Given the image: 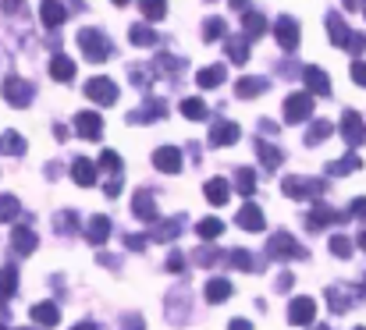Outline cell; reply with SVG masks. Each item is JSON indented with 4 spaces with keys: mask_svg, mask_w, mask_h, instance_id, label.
<instances>
[{
    "mask_svg": "<svg viewBox=\"0 0 366 330\" xmlns=\"http://www.w3.org/2000/svg\"><path fill=\"white\" fill-rule=\"evenodd\" d=\"M79 50L86 54V61L100 64V61L111 57V40L100 29H79Z\"/></svg>",
    "mask_w": 366,
    "mask_h": 330,
    "instance_id": "obj_1",
    "label": "cell"
},
{
    "mask_svg": "<svg viewBox=\"0 0 366 330\" xmlns=\"http://www.w3.org/2000/svg\"><path fill=\"white\" fill-rule=\"evenodd\" d=\"M267 256H270V259H306L309 252H306L288 231H274L270 241H267Z\"/></svg>",
    "mask_w": 366,
    "mask_h": 330,
    "instance_id": "obj_2",
    "label": "cell"
},
{
    "mask_svg": "<svg viewBox=\"0 0 366 330\" xmlns=\"http://www.w3.org/2000/svg\"><path fill=\"white\" fill-rule=\"evenodd\" d=\"M0 93H4V103H11V107H29L33 103V96H36V86H29L26 79H18V75H11L8 82H4V89H0Z\"/></svg>",
    "mask_w": 366,
    "mask_h": 330,
    "instance_id": "obj_3",
    "label": "cell"
},
{
    "mask_svg": "<svg viewBox=\"0 0 366 330\" xmlns=\"http://www.w3.org/2000/svg\"><path fill=\"white\" fill-rule=\"evenodd\" d=\"M313 118V96L309 93H292L284 100V125H302Z\"/></svg>",
    "mask_w": 366,
    "mask_h": 330,
    "instance_id": "obj_4",
    "label": "cell"
},
{
    "mask_svg": "<svg viewBox=\"0 0 366 330\" xmlns=\"http://www.w3.org/2000/svg\"><path fill=\"white\" fill-rule=\"evenodd\" d=\"M281 188L288 199H323V181L316 178H284Z\"/></svg>",
    "mask_w": 366,
    "mask_h": 330,
    "instance_id": "obj_5",
    "label": "cell"
},
{
    "mask_svg": "<svg viewBox=\"0 0 366 330\" xmlns=\"http://www.w3.org/2000/svg\"><path fill=\"white\" fill-rule=\"evenodd\" d=\"M86 96L93 103H100V107H114L118 103V86L111 79H89L86 82Z\"/></svg>",
    "mask_w": 366,
    "mask_h": 330,
    "instance_id": "obj_6",
    "label": "cell"
},
{
    "mask_svg": "<svg viewBox=\"0 0 366 330\" xmlns=\"http://www.w3.org/2000/svg\"><path fill=\"white\" fill-rule=\"evenodd\" d=\"M313 319H316V302H313L309 295L292 298V305H288V323H292V326H309Z\"/></svg>",
    "mask_w": 366,
    "mask_h": 330,
    "instance_id": "obj_7",
    "label": "cell"
},
{
    "mask_svg": "<svg viewBox=\"0 0 366 330\" xmlns=\"http://www.w3.org/2000/svg\"><path fill=\"white\" fill-rule=\"evenodd\" d=\"M341 139H345L352 149L362 146L366 128H362V114H359V110H345V118H341Z\"/></svg>",
    "mask_w": 366,
    "mask_h": 330,
    "instance_id": "obj_8",
    "label": "cell"
},
{
    "mask_svg": "<svg viewBox=\"0 0 366 330\" xmlns=\"http://www.w3.org/2000/svg\"><path fill=\"white\" fill-rule=\"evenodd\" d=\"M274 40L281 43V50H295L299 47V22L295 18H288V15H281L277 22H274Z\"/></svg>",
    "mask_w": 366,
    "mask_h": 330,
    "instance_id": "obj_9",
    "label": "cell"
},
{
    "mask_svg": "<svg viewBox=\"0 0 366 330\" xmlns=\"http://www.w3.org/2000/svg\"><path fill=\"white\" fill-rule=\"evenodd\" d=\"M72 125H75V132H79L82 139H89V142L104 135V118H100L96 110H82V114H75Z\"/></svg>",
    "mask_w": 366,
    "mask_h": 330,
    "instance_id": "obj_10",
    "label": "cell"
},
{
    "mask_svg": "<svg viewBox=\"0 0 366 330\" xmlns=\"http://www.w3.org/2000/svg\"><path fill=\"white\" fill-rule=\"evenodd\" d=\"M235 224L238 227H245V231H253V234H260L263 227H267V220H263V210L249 199V203H242V210L235 213Z\"/></svg>",
    "mask_w": 366,
    "mask_h": 330,
    "instance_id": "obj_11",
    "label": "cell"
},
{
    "mask_svg": "<svg viewBox=\"0 0 366 330\" xmlns=\"http://www.w3.org/2000/svg\"><path fill=\"white\" fill-rule=\"evenodd\" d=\"M40 249V234L33 227H11V252L15 256H33Z\"/></svg>",
    "mask_w": 366,
    "mask_h": 330,
    "instance_id": "obj_12",
    "label": "cell"
},
{
    "mask_svg": "<svg viewBox=\"0 0 366 330\" xmlns=\"http://www.w3.org/2000/svg\"><path fill=\"white\" fill-rule=\"evenodd\" d=\"M153 167L164 171V174H178V171H182V149H178V146H160V149H153Z\"/></svg>",
    "mask_w": 366,
    "mask_h": 330,
    "instance_id": "obj_13",
    "label": "cell"
},
{
    "mask_svg": "<svg viewBox=\"0 0 366 330\" xmlns=\"http://www.w3.org/2000/svg\"><path fill=\"white\" fill-rule=\"evenodd\" d=\"M242 135V128L235 121H214L210 125V146H235Z\"/></svg>",
    "mask_w": 366,
    "mask_h": 330,
    "instance_id": "obj_14",
    "label": "cell"
},
{
    "mask_svg": "<svg viewBox=\"0 0 366 330\" xmlns=\"http://www.w3.org/2000/svg\"><path fill=\"white\" fill-rule=\"evenodd\" d=\"M40 18H43L47 29H61L68 22V8L61 4V0H43V4H40Z\"/></svg>",
    "mask_w": 366,
    "mask_h": 330,
    "instance_id": "obj_15",
    "label": "cell"
},
{
    "mask_svg": "<svg viewBox=\"0 0 366 330\" xmlns=\"http://www.w3.org/2000/svg\"><path fill=\"white\" fill-rule=\"evenodd\" d=\"M132 213H135L143 224H157V199H153L146 188H139L135 199H132Z\"/></svg>",
    "mask_w": 366,
    "mask_h": 330,
    "instance_id": "obj_16",
    "label": "cell"
},
{
    "mask_svg": "<svg viewBox=\"0 0 366 330\" xmlns=\"http://www.w3.org/2000/svg\"><path fill=\"white\" fill-rule=\"evenodd\" d=\"M302 82L309 86V96H331V75L327 72H320V68H306L302 72Z\"/></svg>",
    "mask_w": 366,
    "mask_h": 330,
    "instance_id": "obj_17",
    "label": "cell"
},
{
    "mask_svg": "<svg viewBox=\"0 0 366 330\" xmlns=\"http://www.w3.org/2000/svg\"><path fill=\"white\" fill-rule=\"evenodd\" d=\"M72 178H75V185L93 188V185H96V164L86 160V157H75V164H72Z\"/></svg>",
    "mask_w": 366,
    "mask_h": 330,
    "instance_id": "obj_18",
    "label": "cell"
},
{
    "mask_svg": "<svg viewBox=\"0 0 366 330\" xmlns=\"http://www.w3.org/2000/svg\"><path fill=\"white\" fill-rule=\"evenodd\" d=\"M203 195H206L210 206H224V203L231 199V185H228L224 178H210V181L203 185Z\"/></svg>",
    "mask_w": 366,
    "mask_h": 330,
    "instance_id": "obj_19",
    "label": "cell"
},
{
    "mask_svg": "<svg viewBox=\"0 0 366 330\" xmlns=\"http://www.w3.org/2000/svg\"><path fill=\"white\" fill-rule=\"evenodd\" d=\"M231 280H224V277H210L206 280V288H203V295H206V302L210 305H221V302H228L231 298Z\"/></svg>",
    "mask_w": 366,
    "mask_h": 330,
    "instance_id": "obj_20",
    "label": "cell"
},
{
    "mask_svg": "<svg viewBox=\"0 0 366 330\" xmlns=\"http://www.w3.org/2000/svg\"><path fill=\"white\" fill-rule=\"evenodd\" d=\"M263 93H267V79L249 75V79H238V82H235V96H238V100H256V96H263Z\"/></svg>",
    "mask_w": 366,
    "mask_h": 330,
    "instance_id": "obj_21",
    "label": "cell"
},
{
    "mask_svg": "<svg viewBox=\"0 0 366 330\" xmlns=\"http://www.w3.org/2000/svg\"><path fill=\"white\" fill-rule=\"evenodd\" d=\"M111 238V217H89V227H86V241L89 245H104Z\"/></svg>",
    "mask_w": 366,
    "mask_h": 330,
    "instance_id": "obj_22",
    "label": "cell"
},
{
    "mask_svg": "<svg viewBox=\"0 0 366 330\" xmlns=\"http://www.w3.org/2000/svg\"><path fill=\"white\" fill-rule=\"evenodd\" d=\"M359 295H362L359 288H348V291H341L338 284H331V288H327V302L334 305V312H348V305H352Z\"/></svg>",
    "mask_w": 366,
    "mask_h": 330,
    "instance_id": "obj_23",
    "label": "cell"
},
{
    "mask_svg": "<svg viewBox=\"0 0 366 330\" xmlns=\"http://www.w3.org/2000/svg\"><path fill=\"white\" fill-rule=\"evenodd\" d=\"M33 323H40V326H57V323H61V309H57L54 302H36V305H33Z\"/></svg>",
    "mask_w": 366,
    "mask_h": 330,
    "instance_id": "obj_24",
    "label": "cell"
},
{
    "mask_svg": "<svg viewBox=\"0 0 366 330\" xmlns=\"http://www.w3.org/2000/svg\"><path fill=\"white\" fill-rule=\"evenodd\" d=\"M50 79H54V82H72V79H75V61L65 57V54L50 57Z\"/></svg>",
    "mask_w": 366,
    "mask_h": 330,
    "instance_id": "obj_25",
    "label": "cell"
},
{
    "mask_svg": "<svg viewBox=\"0 0 366 330\" xmlns=\"http://www.w3.org/2000/svg\"><path fill=\"white\" fill-rule=\"evenodd\" d=\"M331 220H341V217H338V213H334L327 203H320V199H316L313 213L306 217V227H309V231H320V227H323V224H331Z\"/></svg>",
    "mask_w": 366,
    "mask_h": 330,
    "instance_id": "obj_26",
    "label": "cell"
},
{
    "mask_svg": "<svg viewBox=\"0 0 366 330\" xmlns=\"http://www.w3.org/2000/svg\"><path fill=\"white\" fill-rule=\"evenodd\" d=\"M224 79H228V68H224V64H210V68H203V72L196 75L199 89H217Z\"/></svg>",
    "mask_w": 366,
    "mask_h": 330,
    "instance_id": "obj_27",
    "label": "cell"
},
{
    "mask_svg": "<svg viewBox=\"0 0 366 330\" xmlns=\"http://www.w3.org/2000/svg\"><path fill=\"white\" fill-rule=\"evenodd\" d=\"M182 224H185V217L178 213V217L164 220L160 227H153V234H150V238H153V241H174V238L182 234Z\"/></svg>",
    "mask_w": 366,
    "mask_h": 330,
    "instance_id": "obj_28",
    "label": "cell"
},
{
    "mask_svg": "<svg viewBox=\"0 0 366 330\" xmlns=\"http://www.w3.org/2000/svg\"><path fill=\"white\" fill-rule=\"evenodd\" d=\"M256 157H260V164L267 167V171H274V167H281V160H284V153L277 149V146H270V142H256Z\"/></svg>",
    "mask_w": 366,
    "mask_h": 330,
    "instance_id": "obj_29",
    "label": "cell"
},
{
    "mask_svg": "<svg viewBox=\"0 0 366 330\" xmlns=\"http://www.w3.org/2000/svg\"><path fill=\"white\" fill-rule=\"evenodd\" d=\"M128 43L132 47H157V29H150V25H128Z\"/></svg>",
    "mask_w": 366,
    "mask_h": 330,
    "instance_id": "obj_30",
    "label": "cell"
},
{
    "mask_svg": "<svg viewBox=\"0 0 366 330\" xmlns=\"http://www.w3.org/2000/svg\"><path fill=\"white\" fill-rule=\"evenodd\" d=\"M29 146H26V139L18 135V132H4V135H0V153H4V157H22Z\"/></svg>",
    "mask_w": 366,
    "mask_h": 330,
    "instance_id": "obj_31",
    "label": "cell"
},
{
    "mask_svg": "<svg viewBox=\"0 0 366 330\" xmlns=\"http://www.w3.org/2000/svg\"><path fill=\"white\" fill-rule=\"evenodd\" d=\"M327 33H331V43H334V47H345V43H348V25H345L341 15H334V11L327 15Z\"/></svg>",
    "mask_w": 366,
    "mask_h": 330,
    "instance_id": "obj_32",
    "label": "cell"
},
{
    "mask_svg": "<svg viewBox=\"0 0 366 330\" xmlns=\"http://www.w3.org/2000/svg\"><path fill=\"white\" fill-rule=\"evenodd\" d=\"M242 29H245V40H260V36L267 33V18L256 15V11H249V15L242 18Z\"/></svg>",
    "mask_w": 366,
    "mask_h": 330,
    "instance_id": "obj_33",
    "label": "cell"
},
{
    "mask_svg": "<svg viewBox=\"0 0 366 330\" xmlns=\"http://www.w3.org/2000/svg\"><path fill=\"white\" fill-rule=\"evenodd\" d=\"M235 188L242 192V199H253V192H256V174H253L249 167H238V171H235Z\"/></svg>",
    "mask_w": 366,
    "mask_h": 330,
    "instance_id": "obj_34",
    "label": "cell"
},
{
    "mask_svg": "<svg viewBox=\"0 0 366 330\" xmlns=\"http://www.w3.org/2000/svg\"><path fill=\"white\" fill-rule=\"evenodd\" d=\"M18 291V270L15 266H0V298H11Z\"/></svg>",
    "mask_w": 366,
    "mask_h": 330,
    "instance_id": "obj_35",
    "label": "cell"
},
{
    "mask_svg": "<svg viewBox=\"0 0 366 330\" xmlns=\"http://www.w3.org/2000/svg\"><path fill=\"white\" fill-rule=\"evenodd\" d=\"M228 61H235V64H245V61H249V40H242V36H231V40H228Z\"/></svg>",
    "mask_w": 366,
    "mask_h": 330,
    "instance_id": "obj_36",
    "label": "cell"
},
{
    "mask_svg": "<svg viewBox=\"0 0 366 330\" xmlns=\"http://www.w3.org/2000/svg\"><path fill=\"white\" fill-rule=\"evenodd\" d=\"M331 132H334V128H331V121H323V118H320V121H313V125H309V132H306V146H320L323 139H331Z\"/></svg>",
    "mask_w": 366,
    "mask_h": 330,
    "instance_id": "obj_37",
    "label": "cell"
},
{
    "mask_svg": "<svg viewBox=\"0 0 366 330\" xmlns=\"http://www.w3.org/2000/svg\"><path fill=\"white\" fill-rule=\"evenodd\" d=\"M196 231H199V238H203V241H214V238H221V234H224V224H221L217 217H203V220L196 224Z\"/></svg>",
    "mask_w": 366,
    "mask_h": 330,
    "instance_id": "obj_38",
    "label": "cell"
},
{
    "mask_svg": "<svg viewBox=\"0 0 366 330\" xmlns=\"http://www.w3.org/2000/svg\"><path fill=\"white\" fill-rule=\"evenodd\" d=\"M182 114H185L189 121H203L210 110H206V103H203L199 96H189V100H182Z\"/></svg>",
    "mask_w": 366,
    "mask_h": 330,
    "instance_id": "obj_39",
    "label": "cell"
},
{
    "mask_svg": "<svg viewBox=\"0 0 366 330\" xmlns=\"http://www.w3.org/2000/svg\"><path fill=\"white\" fill-rule=\"evenodd\" d=\"M359 167H362V160H359L355 153H348V157H341V160L327 164V171H331V174H352V171H359Z\"/></svg>",
    "mask_w": 366,
    "mask_h": 330,
    "instance_id": "obj_40",
    "label": "cell"
},
{
    "mask_svg": "<svg viewBox=\"0 0 366 330\" xmlns=\"http://www.w3.org/2000/svg\"><path fill=\"white\" fill-rule=\"evenodd\" d=\"M139 8H143V15L150 22H160L167 15V0H139Z\"/></svg>",
    "mask_w": 366,
    "mask_h": 330,
    "instance_id": "obj_41",
    "label": "cell"
},
{
    "mask_svg": "<svg viewBox=\"0 0 366 330\" xmlns=\"http://www.w3.org/2000/svg\"><path fill=\"white\" fill-rule=\"evenodd\" d=\"M54 227H57L61 234H72V231H79V213H75V210H65V213H57V217H54Z\"/></svg>",
    "mask_w": 366,
    "mask_h": 330,
    "instance_id": "obj_42",
    "label": "cell"
},
{
    "mask_svg": "<svg viewBox=\"0 0 366 330\" xmlns=\"http://www.w3.org/2000/svg\"><path fill=\"white\" fill-rule=\"evenodd\" d=\"M224 29H228V25H224V18H206V22H203V40H206V43L224 40Z\"/></svg>",
    "mask_w": 366,
    "mask_h": 330,
    "instance_id": "obj_43",
    "label": "cell"
},
{
    "mask_svg": "<svg viewBox=\"0 0 366 330\" xmlns=\"http://www.w3.org/2000/svg\"><path fill=\"white\" fill-rule=\"evenodd\" d=\"M18 199L15 195H0V224H8V220H15L18 217Z\"/></svg>",
    "mask_w": 366,
    "mask_h": 330,
    "instance_id": "obj_44",
    "label": "cell"
},
{
    "mask_svg": "<svg viewBox=\"0 0 366 330\" xmlns=\"http://www.w3.org/2000/svg\"><path fill=\"white\" fill-rule=\"evenodd\" d=\"M100 167H104V171H111V174H121V167H125V164H121V157H118L114 149H104V153H100Z\"/></svg>",
    "mask_w": 366,
    "mask_h": 330,
    "instance_id": "obj_45",
    "label": "cell"
},
{
    "mask_svg": "<svg viewBox=\"0 0 366 330\" xmlns=\"http://www.w3.org/2000/svg\"><path fill=\"white\" fill-rule=\"evenodd\" d=\"M228 256H231V259H228V263H231V266H235V270H256V263H253V259H249V256H253V252H245V249H238V252H228Z\"/></svg>",
    "mask_w": 366,
    "mask_h": 330,
    "instance_id": "obj_46",
    "label": "cell"
},
{
    "mask_svg": "<svg viewBox=\"0 0 366 330\" xmlns=\"http://www.w3.org/2000/svg\"><path fill=\"white\" fill-rule=\"evenodd\" d=\"M331 252L341 256V259H348V256H352V241H348L345 234H334V238H331Z\"/></svg>",
    "mask_w": 366,
    "mask_h": 330,
    "instance_id": "obj_47",
    "label": "cell"
},
{
    "mask_svg": "<svg viewBox=\"0 0 366 330\" xmlns=\"http://www.w3.org/2000/svg\"><path fill=\"white\" fill-rule=\"evenodd\" d=\"M164 110H167V103H164V100H157V103H146V110H143V118H139V121H153V118H164Z\"/></svg>",
    "mask_w": 366,
    "mask_h": 330,
    "instance_id": "obj_48",
    "label": "cell"
},
{
    "mask_svg": "<svg viewBox=\"0 0 366 330\" xmlns=\"http://www.w3.org/2000/svg\"><path fill=\"white\" fill-rule=\"evenodd\" d=\"M348 75H352V82H355V86H366V68H362V57H355V61H352Z\"/></svg>",
    "mask_w": 366,
    "mask_h": 330,
    "instance_id": "obj_49",
    "label": "cell"
},
{
    "mask_svg": "<svg viewBox=\"0 0 366 330\" xmlns=\"http://www.w3.org/2000/svg\"><path fill=\"white\" fill-rule=\"evenodd\" d=\"M150 245V238L146 234H125V249H132V252H143Z\"/></svg>",
    "mask_w": 366,
    "mask_h": 330,
    "instance_id": "obj_50",
    "label": "cell"
},
{
    "mask_svg": "<svg viewBox=\"0 0 366 330\" xmlns=\"http://www.w3.org/2000/svg\"><path fill=\"white\" fill-rule=\"evenodd\" d=\"M192 256H196V263H199V266H210V263H217V256H221V252H217V249H214V252H210V249H199V252H192Z\"/></svg>",
    "mask_w": 366,
    "mask_h": 330,
    "instance_id": "obj_51",
    "label": "cell"
},
{
    "mask_svg": "<svg viewBox=\"0 0 366 330\" xmlns=\"http://www.w3.org/2000/svg\"><path fill=\"white\" fill-rule=\"evenodd\" d=\"M345 47H348L355 57H362V36H359V33H355V36H348V43H345Z\"/></svg>",
    "mask_w": 366,
    "mask_h": 330,
    "instance_id": "obj_52",
    "label": "cell"
},
{
    "mask_svg": "<svg viewBox=\"0 0 366 330\" xmlns=\"http://www.w3.org/2000/svg\"><path fill=\"white\" fill-rule=\"evenodd\" d=\"M167 270H171V273H182V270H185V259H182V252H174V256L167 259Z\"/></svg>",
    "mask_w": 366,
    "mask_h": 330,
    "instance_id": "obj_53",
    "label": "cell"
},
{
    "mask_svg": "<svg viewBox=\"0 0 366 330\" xmlns=\"http://www.w3.org/2000/svg\"><path fill=\"white\" fill-rule=\"evenodd\" d=\"M118 192H121V174H114V178L107 181V195H111V199H118Z\"/></svg>",
    "mask_w": 366,
    "mask_h": 330,
    "instance_id": "obj_54",
    "label": "cell"
},
{
    "mask_svg": "<svg viewBox=\"0 0 366 330\" xmlns=\"http://www.w3.org/2000/svg\"><path fill=\"white\" fill-rule=\"evenodd\" d=\"M292 284H295V280H292V273H281L274 288H277V291H292Z\"/></svg>",
    "mask_w": 366,
    "mask_h": 330,
    "instance_id": "obj_55",
    "label": "cell"
},
{
    "mask_svg": "<svg viewBox=\"0 0 366 330\" xmlns=\"http://www.w3.org/2000/svg\"><path fill=\"white\" fill-rule=\"evenodd\" d=\"M0 8H4V11H15V15H18V11H22V0H0Z\"/></svg>",
    "mask_w": 366,
    "mask_h": 330,
    "instance_id": "obj_56",
    "label": "cell"
},
{
    "mask_svg": "<svg viewBox=\"0 0 366 330\" xmlns=\"http://www.w3.org/2000/svg\"><path fill=\"white\" fill-rule=\"evenodd\" d=\"M362 206H366V203H362V199H355V203H352V210H348V213H352V217H362Z\"/></svg>",
    "mask_w": 366,
    "mask_h": 330,
    "instance_id": "obj_57",
    "label": "cell"
},
{
    "mask_svg": "<svg viewBox=\"0 0 366 330\" xmlns=\"http://www.w3.org/2000/svg\"><path fill=\"white\" fill-rule=\"evenodd\" d=\"M345 11H362V0H345Z\"/></svg>",
    "mask_w": 366,
    "mask_h": 330,
    "instance_id": "obj_58",
    "label": "cell"
},
{
    "mask_svg": "<svg viewBox=\"0 0 366 330\" xmlns=\"http://www.w3.org/2000/svg\"><path fill=\"white\" fill-rule=\"evenodd\" d=\"M228 4H231L235 11H245V8H249V0H228Z\"/></svg>",
    "mask_w": 366,
    "mask_h": 330,
    "instance_id": "obj_59",
    "label": "cell"
},
{
    "mask_svg": "<svg viewBox=\"0 0 366 330\" xmlns=\"http://www.w3.org/2000/svg\"><path fill=\"white\" fill-rule=\"evenodd\" d=\"M231 330H249V319H231Z\"/></svg>",
    "mask_w": 366,
    "mask_h": 330,
    "instance_id": "obj_60",
    "label": "cell"
},
{
    "mask_svg": "<svg viewBox=\"0 0 366 330\" xmlns=\"http://www.w3.org/2000/svg\"><path fill=\"white\" fill-rule=\"evenodd\" d=\"M8 323V309H4V298H0V326Z\"/></svg>",
    "mask_w": 366,
    "mask_h": 330,
    "instance_id": "obj_61",
    "label": "cell"
},
{
    "mask_svg": "<svg viewBox=\"0 0 366 330\" xmlns=\"http://www.w3.org/2000/svg\"><path fill=\"white\" fill-rule=\"evenodd\" d=\"M114 4H118V8H125V4H128V0H114Z\"/></svg>",
    "mask_w": 366,
    "mask_h": 330,
    "instance_id": "obj_62",
    "label": "cell"
}]
</instances>
